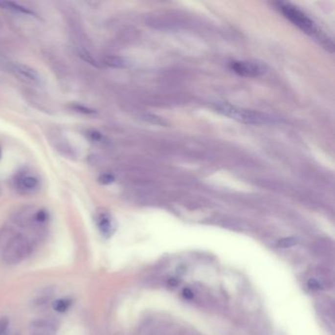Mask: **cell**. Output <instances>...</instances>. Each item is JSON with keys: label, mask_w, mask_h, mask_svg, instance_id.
<instances>
[{"label": "cell", "mask_w": 335, "mask_h": 335, "mask_svg": "<svg viewBox=\"0 0 335 335\" xmlns=\"http://www.w3.org/2000/svg\"><path fill=\"white\" fill-rule=\"evenodd\" d=\"M19 187L26 193H31L39 187V179L32 175H27L19 180Z\"/></svg>", "instance_id": "cell-8"}, {"label": "cell", "mask_w": 335, "mask_h": 335, "mask_svg": "<svg viewBox=\"0 0 335 335\" xmlns=\"http://www.w3.org/2000/svg\"><path fill=\"white\" fill-rule=\"evenodd\" d=\"M147 120L151 121L153 124H156V125H165L166 122L163 121V119H161L160 117L155 116V115H147Z\"/></svg>", "instance_id": "cell-20"}, {"label": "cell", "mask_w": 335, "mask_h": 335, "mask_svg": "<svg viewBox=\"0 0 335 335\" xmlns=\"http://www.w3.org/2000/svg\"><path fill=\"white\" fill-rule=\"evenodd\" d=\"M214 108L217 112L221 113L222 115L230 117L245 124L259 125L267 123L270 120L268 116L263 113L257 112V111H253L251 109L238 107L228 102H218L214 105Z\"/></svg>", "instance_id": "cell-1"}, {"label": "cell", "mask_w": 335, "mask_h": 335, "mask_svg": "<svg viewBox=\"0 0 335 335\" xmlns=\"http://www.w3.org/2000/svg\"><path fill=\"white\" fill-rule=\"evenodd\" d=\"M98 182L102 185H109L111 183H113L115 178L112 174H110V173H103L101 174L99 177H98Z\"/></svg>", "instance_id": "cell-17"}, {"label": "cell", "mask_w": 335, "mask_h": 335, "mask_svg": "<svg viewBox=\"0 0 335 335\" xmlns=\"http://www.w3.org/2000/svg\"><path fill=\"white\" fill-rule=\"evenodd\" d=\"M77 53H78V56H79L83 61H85L86 63L89 64L90 66H93V67H96V68H99V67H100V64H99V62L97 61V59H96L89 50H87L86 48L79 47V48L77 49Z\"/></svg>", "instance_id": "cell-12"}, {"label": "cell", "mask_w": 335, "mask_h": 335, "mask_svg": "<svg viewBox=\"0 0 335 335\" xmlns=\"http://www.w3.org/2000/svg\"><path fill=\"white\" fill-rule=\"evenodd\" d=\"M183 296L186 298V299H192L194 297V293L192 292L191 289L189 288H185L183 290Z\"/></svg>", "instance_id": "cell-22"}, {"label": "cell", "mask_w": 335, "mask_h": 335, "mask_svg": "<svg viewBox=\"0 0 335 335\" xmlns=\"http://www.w3.org/2000/svg\"><path fill=\"white\" fill-rule=\"evenodd\" d=\"M2 260L7 265H17L32 253L31 242L23 235L17 234L14 239L1 251Z\"/></svg>", "instance_id": "cell-2"}, {"label": "cell", "mask_w": 335, "mask_h": 335, "mask_svg": "<svg viewBox=\"0 0 335 335\" xmlns=\"http://www.w3.org/2000/svg\"><path fill=\"white\" fill-rule=\"evenodd\" d=\"M72 107H73V109L75 111H77V112L83 113V114H86V115H89V114H94L95 113V110H93V109H91L89 107L84 106L82 104H74Z\"/></svg>", "instance_id": "cell-16"}, {"label": "cell", "mask_w": 335, "mask_h": 335, "mask_svg": "<svg viewBox=\"0 0 335 335\" xmlns=\"http://www.w3.org/2000/svg\"><path fill=\"white\" fill-rule=\"evenodd\" d=\"M95 219H96L97 227H98L100 233L104 237H109L111 234H112V232H113L112 221H111V218L107 212H105V211L98 212L96 214Z\"/></svg>", "instance_id": "cell-6"}, {"label": "cell", "mask_w": 335, "mask_h": 335, "mask_svg": "<svg viewBox=\"0 0 335 335\" xmlns=\"http://www.w3.org/2000/svg\"><path fill=\"white\" fill-rule=\"evenodd\" d=\"M279 10L290 22H292L304 33L311 36L319 37L318 29L313 21L294 5L290 3H279Z\"/></svg>", "instance_id": "cell-3"}, {"label": "cell", "mask_w": 335, "mask_h": 335, "mask_svg": "<svg viewBox=\"0 0 335 335\" xmlns=\"http://www.w3.org/2000/svg\"><path fill=\"white\" fill-rule=\"evenodd\" d=\"M58 322L52 318H40L31 322V335H55L58 330Z\"/></svg>", "instance_id": "cell-5"}, {"label": "cell", "mask_w": 335, "mask_h": 335, "mask_svg": "<svg viewBox=\"0 0 335 335\" xmlns=\"http://www.w3.org/2000/svg\"><path fill=\"white\" fill-rule=\"evenodd\" d=\"M308 286H309V288L312 289V290H318V289L320 288L319 282H318L316 279H313V278H312V279H310V280L308 281Z\"/></svg>", "instance_id": "cell-21"}, {"label": "cell", "mask_w": 335, "mask_h": 335, "mask_svg": "<svg viewBox=\"0 0 335 335\" xmlns=\"http://www.w3.org/2000/svg\"><path fill=\"white\" fill-rule=\"evenodd\" d=\"M0 6L4 7L5 9H9V10H13L15 12H20L26 15H35V13L30 10L29 8L16 3V2H12V1H0Z\"/></svg>", "instance_id": "cell-11"}, {"label": "cell", "mask_w": 335, "mask_h": 335, "mask_svg": "<svg viewBox=\"0 0 335 335\" xmlns=\"http://www.w3.org/2000/svg\"><path fill=\"white\" fill-rule=\"evenodd\" d=\"M13 69L14 71H16L20 76L26 78L27 80L31 81V82H35L38 83L41 80V77L39 75V73L33 69L32 67H30L29 65L26 64H22V63H15L13 65Z\"/></svg>", "instance_id": "cell-7"}, {"label": "cell", "mask_w": 335, "mask_h": 335, "mask_svg": "<svg viewBox=\"0 0 335 335\" xmlns=\"http://www.w3.org/2000/svg\"><path fill=\"white\" fill-rule=\"evenodd\" d=\"M169 284H171V285H176L177 282H176L174 279H171V280L169 281Z\"/></svg>", "instance_id": "cell-23"}, {"label": "cell", "mask_w": 335, "mask_h": 335, "mask_svg": "<svg viewBox=\"0 0 335 335\" xmlns=\"http://www.w3.org/2000/svg\"><path fill=\"white\" fill-rule=\"evenodd\" d=\"M230 68L243 77H260L267 72L266 64L259 61H233Z\"/></svg>", "instance_id": "cell-4"}, {"label": "cell", "mask_w": 335, "mask_h": 335, "mask_svg": "<svg viewBox=\"0 0 335 335\" xmlns=\"http://www.w3.org/2000/svg\"><path fill=\"white\" fill-rule=\"evenodd\" d=\"M0 335H8V334H7V332H6V333H2V334H0Z\"/></svg>", "instance_id": "cell-24"}, {"label": "cell", "mask_w": 335, "mask_h": 335, "mask_svg": "<svg viewBox=\"0 0 335 335\" xmlns=\"http://www.w3.org/2000/svg\"><path fill=\"white\" fill-rule=\"evenodd\" d=\"M103 64L115 69H123L128 66V62L125 58L117 55H107L103 58Z\"/></svg>", "instance_id": "cell-9"}, {"label": "cell", "mask_w": 335, "mask_h": 335, "mask_svg": "<svg viewBox=\"0 0 335 335\" xmlns=\"http://www.w3.org/2000/svg\"><path fill=\"white\" fill-rule=\"evenodd\" d=\"M298 243V239L295 237H287V238H283L281 240H279L278 242V246L280 248L286 249V248H291L295 245H297Z\"/></svg>", "instance_id": "cell-15"}, {"label": "cell", "mask_w": 335, "mask_h": 335, "mask_svg": "<svg viewBox=\"0 0 335 335\" xmlns=\"http://www.w3.org/2000/svg\"><path fill=\"white\" fill-rule=\"evenodd\" d=\"M17 234L18 233H16L11 227H3L0 230V250L2 251Z\"/></svg>", "instance_id": "cell-10"}, {"label": "cell", "mask_w": 335, "mask_h": 335, "mask_svg": "<svg viewBox=\"0 0 335 335\" xmlns=\"http://www.w3.org/2000/svg\"><path fill=\"white\" fill-rule=\"evenodd\" d=\"M48 219V214L45 210L40 209L34 213V226L44 225Z\"/></svg>", "instance_id": "cell-14"}, {"label": "cell", "mask_w": 335, "mask_h": 335, "mask_svg": "<svg viewBox=\"0 0 335 335\" xmlns=\"http://www.w3.org/2000/svg\"><path fill=\"white\" fill-rule=\"evenodd\" d=\"M88 137L92 140L93 142H100L103 139V136L101 133H99L98 131L95 130H89L88 132Z\"/></svg>", "instance_id": "cell-18"}, {"label": "cell", "mask_w": 335, "mask_h": 335, "mask_svg": "<svg viewBox=\"0 0 335 335\" xmlns=\"http://www.w3.org/2000/svg\"><path fill=\"white\" fill-rule=\"evenodd\" d=\"M71 305H72V301L70 299L62 298V299H58V300L54 301L52 303V308L57 313H62L67 312L70 309Z\"/></svg>", "instance_id": "cell-13"}, {"label": "cell", "mask_w": 335, "mask_h": 335, "mask_svg": "<svg viewBox=\"0 0 335 335\" xmlns=\"http://www.w3.org/2000/svg\"><path fill=\"white\" fill-rule=\"evenodd\" d=\"M8 326H9V319H8V317H5V316L0 317V334L6 333Z\"/></svg>", "instance_id": "cell-19"}]
</instances>
